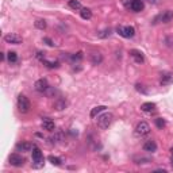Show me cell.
Instances as JSON below:
<instances>
[{"instance_id":"obj_1","label":"cell","mask_w":173,"mask_h":173,"mask_svg":"<svg viewBox=\"0 0 173 173\" xmlns=\"http://www.w3.org/2000/svg\"><path fill=\"white\" fill-rule=\"evenodd\" d=\"M112 121H114V115H112L111 112H104V114H102V115H97L96 123H97V127L99 128L106 130V128L110 127Z\"/></svg>"},{"instance_id":"obj_2","label":"cell","mask_w":173,"mask_h":173,"mask_svg":"<svg viewBox=\"0 0 173 173\" xmlns=\"http://www.w3.org/2000/svg\"><path fill=\"white\" fill-rule=\"evenodd\" d=\"M43 154L37 145L33 146V165L34 168H42L43 166Z\"/></svg>"},{"instance_id":"obj_3","label":"cell","mask_w":173,"mask_h":173,"mask_svg":"<svg viewBox=\"0 0 173 173\" xmlns=\"http://www.w3.org/2000/svg\"><path fill=\"white\" fill-rule=\"evenodd\" d=\"M149 133H150V126L146 122H139L137 124V127H135V135L139 138L146 137V135H149Z\"/></svg>"},{"instance_id":"obj_4","label":"cell","mask_w":173,"mask_h":173,"mask_svg":"<svg viewBox=\"0 0 173 173\" xmlns=\"http://www.w3.org/2000/svg\"><path fill=\"white\" fill-rule=\"evenodd\" d=\"M30 100L27 99L24 95H19L18 96V108H19L20 112H23V114H26V112L30 111Z\"/></svg>"},{"instance_id":"obj_5","label":"cell","mask_w":173,"mask_h":173,"mask_svg":"<svg viewBox=\"0 0 173 173\" xmlns=\"http://www.w3.org/2000/svg\"><path fill=\"white\" fill-rule=\"evenodd\" d=\"M116 31H118V34L121 37H123V38H133L135 35V29L133 26H119L118 29H116Z\"/></svg>"},{"instance_id":"obj_6","label":"cell","mask_w":173,"mask_h":173,"mask_svg":"<svg viewBox=\"0 0 173 173\" xmlns=\"http://www.w3.org/2000/svg\"><path fill=\"white\" fill-rule=\"evenodd\" d=\"M172 19H173V11L166 10V11H164L162 14L157 15V16L154 18V23H158V22H161V23H169Z\"/></svg>"},{"instance_id":"obj_7","label":"cell","mask_w":173,"mask_h":173,"mask_svg":"<svg viewBox=\"0 0 173 173\" xmlns=\"http://www.w3.org/2000/svg\"><path fill=\"white\" fill-rule=\"evenodd\" d=\"M34 88H35V91H38V92L43 93V92H46V91L49 89L50 85H49V83H48V80H46V78H39V80L35 81Z\"/></svg>"},{"instance_id":"obj_8","label":"cell","mask_w":173,"mask_h":173,"mask_svg":"<svg viewBox=\"0 0 173 173\" xmlns=\"http://www.w3.org/2000/svg\"><path fill=\"white\" fill-rule=\"evenodd\" d=\"M10 164L12 166H16V168H19V166H23L24 164V158L20 156V154L18 153H14L10 156Z\"/></svg>"},{"instance_id":"obj_9","label":"cell","mask_w":173,"mask_h":173,"mask_svg":"<svg viewBox=\"0 0 173 173\" xmlns=\"http://www.w3.org/2000/svg\"><path fill=\"white\" fill-rule=\"evenodd\" d=\"M4 41L7 43H12V45H19L22 43V37H19L18 34H7V35H4Z\"/></svg>"},{"instance_id":"obj_10","label":"cell","mask_w":173,"mask_h":173,"mask_svg":"<svg viewBox=\"0 0 173 173\" xmlns=\"http://www.w3.org/2000/svg\"><path fill=\"white\" fill-rule=\"evenodd\" d=\"M130 10L134 12H141L143 10V2L142 0H131L130 2Z\"/></svg>"},{"instance_id":"obj_11","label":"cell","mask_w":173,"mask_h":173,"mask_svg":"<svg viewBox=\"0 0 173 173\" xmlns=\"http://www.w3.org/2000/svg\"><path fill=\"white\" fill-rule=\"evenodd\" d=\"M143 150L147 153H154L157 150V143L153 139H149L143 143Z\"/></svg>"},{"instance_id":"obj_12","label":"cell","mask_w":173,"mask_h":173,"mask_svg":"<svg viewBox=\"0 0 173 173\" xmlns=\"http://www.w3.org/2000/svg\"><path fill=\"white\" fill-rule=\"evenodd\" d=\"M173 83V74L171 72H164L161 74V85H169Z\"/></svg>"},{"instance_id":"obj_13","label":"cell","mask_w":173,"mask_h":173,"mask_svg":"<svg viewBox=\"0 0 173 173\" xmlns=\"http://www.w3.org/2000/svg\"><path fill=\"white\" fill-rule=\"evenodd\" d=\"M42 128H43V130H48V131H53L56 128V124H54V122H53L52 119L43 118V121H42Z\"/></svg>"},{"instance_id":"obj_14","label":"cell","mask_w":173,"mask_h":173,"mask_svg":"<svg viewBox=\"0 0 173 173\" xmlns=\"http://www.w3.org/2000/svg\"><path fill=\"white\" fill-rule=\"evenodd\" d=\"M130 56L134 58V61L137 62V64H142V62L145 61L143 54L139 52V50H131V52H130Z\"/></svg>"},{"instance_id":"obj_15","label":"cell","mask_w":173,"mask_h":173,"mask_svg":"<svg viewBox=\"0 0 173 173\" xmlns=\"http://www.w3.org/2000/svg\"><path fill=\"white\" fill-rule=\"evenodd\" d=\"M89 59H91V62H92V65H100L103 61V56L100 54V53H91Z\"/></svg>"},{"instance_id":"obj_16","label":"cell","mask_w":173,"mask_h":173,"mask_svg":"<svg viewBox=\"0 0 173 173\" xmlns=\"http://www.w3.org/2000/svg\"><path fill=\"white\" fill-rule=\"evenodd\" d=\"M34 145H31L30 142H19L16 145V150L18 152H29L33 149Z\"/></svg>"},{"instance_id":"obj_17","label":"cell","mask_w":173,"mask_h":173,"mask_svg":"<svg viewBox=\"0 0 173 173\" xmlns=\"http://www.w3.org/2000/svg\"><path fill=\"white\" fill-rule=\"evenodd\" d=\"M67 106H68V102L65 99H58V100H56L54 102V108L57 110V111H62V110H65L67 108Z\"/></svg>"},{"instance_id":"obj_18","label":"cell","mask_w":173,"mask_h":173,"mask_svg":"<svg viewBox=\"0 0 173 173\" xmlns=\"http://www.w3.org/2000/svg\"><path fill=\"white\" fill-rule=\"evenodd\" d=\"M106 108H107L106 106H97V107H95V108H92V110H91L89 116H91V118H96V116L99 115L100 112H103V111H104Z\"/></svg>"},{"instance_id":"obj_19","label":"cell","mask_w":173,"mask_h":173,"mask_svg":"<svg viewBox=\"0 0 173 173\" xmlns=\"http://www.w3.org/2000/svg\"><path fill=\"white\" fill-rule=\"evenodd\" d=\"M83 57H84L83 52H77V53H74V54H69L68 56V58L70 59L72 62H80L81 59H83Z\"/></svg>"},{"instance_id":"obj_20","label":"cell","mask_w":173,"mask_h":173,"mask_svg":"<svg viewBox=\"0 0 173 173\" xmlns=\"http://www.w3.org/2000/svg\"><path fill=\"white\" fill-rule=\"evenodd\" d=\"M154 108H156V104H154V103H152V102L143 103V104L141 106V110H142V111H145V112H152V111H154Z\"/></svg>"},{"instance_id":"obj_21","label":"cell","mask_w":173,"mask_h":173,"mask_svg":"<svg viewBox=\"0 0 173 173\" xmlns=\"http://www.w3.org/2000/svg\"><path fill=\"white\" fill-rule=\"evenodd\" d=\"M80 15H81V18H83V19L89 20L91 18H92V11H91L89 8H81Z\"/></svg>"},{"instance_id":"obj_22","label":"cell","mask_w":173,"mask_h":173,"mask_svg":"<svg viewBox=\"0 0 173 173\" xmlns=\"http://www.w3.org/2000/svg\"><path fill=\"white\" fill-rule=\"evenodd\" d=\"M68 4L72 10H81V3L78 0H69Z\"/></svg>"},{"instance_id":"obj_23","label":"cell","mask_w":173,"mask_h":173,"mask_svg":"<svg viewBox=\"0 0 173 173\" xmlns=\"http://www.w3.org/2000/svg\"><path fill=\"white\" fill-rule=\"evenodd\" d=\"M42 62L46 65V67H49V68H58L59 67V62L58 61H49V59L43 58Z\"/></svg>"},{"instance_id":"obj_24","label":"cell","mask_w":173,"mask_h":173,"mask_svg":"<svg viewBox=\"0 0 173 173\" xmlns=\"http://www.w3.org/2000/svg\"><path fill=\"white\" fill-rule=\"evenodd\" d=\"M49 161L53 164V165H56V166H61V158H58V157H54V156H49Z\"/></svg>"},{"instance_id":"obj_25","label":"cell","mask_w":173,"mask_h":173,"mask_svg":"<svg viewBox=\"0 0 173 173\" xmlns=\"http://www.w3.org/2000/svg\"><path fill=\"white\" fill-rule=\"evenodd\" d=\"M8 61H10V64H15V62L18 61V54L15 52H10L8 53Z\"/></svg>"},{"instance_id":"obj_26","label":"cell","mask_w":173,"mask_h":173,"mask_svg":"<svg viewBox=\"0 0 173 173\" xmlns=\"http://www.w3.org/2000/svg\"><path fill=\"white\" fill-rule=\"evenodd\" d=\"M35 27L37 29H39V30H45L46 29V22L45 20H42V19H38V20H35Z\"/></svg>"},{"instance_id":"obj_27","label":"cell","mask_w":173,"mask_h":173,"mask_svg":"<svg viewBox=\"0 0 173 173\" xmlns=\"http://www.w3.org/2000/svg\"><path fill=\"white\" fill-rule=\"evenodd\" d=\"M165 124H166L165 119H162V118H157L156 119V126L160 128V130H162V128L165 127Z\"/></svg>"},{"instance_id":"obj_28","label":"cell","mask_w":173,"mask_h":173,"mask_svg":"<svg viewBox=\"0 0 173 173\" xmlns=\"http://www.w3.org/2000/svg\"><path fill=\"white\" fill-rule=\"evenodd\" d=\"M61 138H62V133H61V131H59V133H57V134L54 135V137H52V138H50V139H52V142H53V143H56V142H58V141L61 139Z\"/></svg>"},{"instance_id":"obj_29","label":"cell","mask_w":173,"mask_h":173,"mask_svg":"<svg viewBox=\"0 0 173 173\" xmlns=\"http://www.w3.org/2000/svg\"><path fill=\"white\" fill-rule=\"evenodd\" d=\"M110 34H111V30H103L102 33H99V37L100 38H107V37H110Z\"/></svg>"},{"instance_id":"obj_30","label":"cell","mask_w":173,"mask_h":173,"mask_svg":"<svg viewBox=\"0 0 173 173\" xmlns=\"http://www.w3.org/2000/svg\"><path fill=\"white\" fill-rule=\"evenodd\" d=\"M135 89L141 93H147V89H145V87L141 85V84H137V85H135Z\"/></svg>"},{"instance_id":"obj_31","label":"cell","mask_w":173,"mask_h":173,"mask_svg":"<svg viewBox=\"0 0 173 173\" xmlns=\"http://www.w3.org/2000/svg\"><path fill=\"white\" fill-rule=\"evenodd\" d=\"M43 42L48 43V45H49V46H52V48L54 46V42H53V41L50 39V38H48V37H45V38H43Z\"/></svg>"},{"instance_id":"obj_32","label":"cell","mask_w":173,"mask_h":173,"mask_svg":"<svg viewBox=\"0 0 173 173\" xmlns=\"http://www.w3.org/2000/svg\"><path fill=\"white\" fill-rule=\"evenodd\" d=\"M147 2H149V3H152V4H156V3L158 2V0H147Z\"/></svg>"},{"instance_id":"obj_33","label":"cell","mask_w":173,"mask_h":173,"mask_svg":"<svg viewBox=\"0 0 173 173\" xmlns=\"http://www.w3.org/2000/svg\"><path fill=\"white\" fill-rule=\"evenodd\" d=\"M171 161H172V166H173V154H172V160H171Z\"/></svg>"},{"instance_id":"obj_34","label":"cell","mask_w":173,"mask_h":173,"mask_svg":"<svg viewBox=\"0 0 173 173\" xmlns=\"http://www.w3.org/2000/svg\"><path fill=\"white\" fill-rule=\"evenodd\" d=\"M171 152H172V154H173V147H172V150H171Z\"/></svg>"}]
</instances>
